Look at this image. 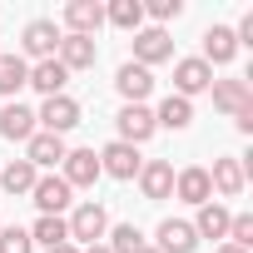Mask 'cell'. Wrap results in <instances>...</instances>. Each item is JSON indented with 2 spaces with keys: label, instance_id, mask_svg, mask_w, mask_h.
I'll return each mask as SVG.
<instances>
[{
  "label": "cell",
  "instance_id": "obj_1",
  "mask_svg": "<svg viewBox=\"0 0 253 253\" xmlns=\"http://www.w3.org/2000/svg\"><path fill=\"white\" fill-rule=\"evenodd\" d=\"M65 228H70V243L80 248H89V243H99L104 233H109V213H104V204H80L70 218H65Z\"/></svg>",
  "mask_w": 253,
  "mask_h": 253
},
{
  "label": "cell",
  "instance_id": "obj_2",
  "mask_svg": "<svg viewBox=\"0 0 253 253\" xmlns=\"http://www.w3.org/2000/svg\"><path fill=\"white\" fill-rule=\"evenodd\" d=\"M114 124H119V144H134V149H139L144 139H154V129H159L149 104H124V109L114 114Z\"/></svg>",
  "mask_w": 253,
  "mask_h": 253
},
{
  "label": "cell",
  "instance_id": "obj_3",
  "mask_svg": "<svg viewBox=\"0 0 253 253\" xmlns=\"http://www.w3.org/2000/svg\"><path fill=\"white\" fill-rule=\"evenodd\" d=\"M164 60H174V40H169V30H164V25L134 30V65L154 70V65H164Z\"/></svg>",
  "mask_w": 253,
  "mask_h": 253
},
{
  "label": "cell",
  "instance_id": "obj_4",
  "mask_svg": "<svg viewBox=\"0 0 253 253\" xmlns=\"http://www.w3.org/2000/svg\"><path fill=\"white\" fill-rule=\"evenodd\" d=\"M35 124H45V134H60V139H65L75 124H80V104H75L70 94H55V99H45V104H40Z\"/></svg>",
  "mask_w": 253,
  "mask_h": 253
},
{
  "label": "cell",
  "instance_id": "obj_5",
  "mask_svg": "<svg viewBox=\"0 0 253 253\" xmlns=\"http://www.w3.org/2000/svg\"><path fill=\"white\" fill-rule=\"evenodd\" d=\"M70 194H75V189H70V184H65L60 174H45V179H35V189H30L35 209H40V213H50V218H60V213H65V209L75 204Z\"/></svg>",
  "mask_w": 253,
  "mask_h": 253
},
{
  "label": "cell",
  "instance_id": "obj_6",
  "mask_svg": "<svg viewBox=\"0 0 253 253\" xmlns=\"http://www.w3.org/2000/svg\"><path fill=\"white\" fill-rule=\"evenodd\" d=\"M139 164H144V159H139L134 144H119V139H114V144L99 149V174H109V179H139Z\"/></svg>",
  "mask_w": 253,
  "mask_h": 253
},
{
  "label": "cell",
  "instance_id": "obj_7",
  "mask_svg": "<svg viewBox=\"0 0 253 253\" xmlns=\"http://www.w3.org/2000/svg\"><path fill=\"white\" fill-rule=\"evenodd\" d=\"M209 84H213V70H209L199 55H189V60L174 65V94H179V99H194V94H204Z\"/></svg>",
  "mask_w": 253,
  "mask_h": 253
},
{
  "label": "cell",
  "instance_id": "obj_8",
  "mask_svg": "<svg viewBox=\"0 0 253 253\" xmlns=\"http://www.w3.org/2000/svg\"><path fill=\"white\" fill-rule=\"evenodd\" d=\"M209 89H213V104H218L228 119H238V114L253 109V84H248V80H213Z\"/></svg>",
  "mask_w": 253,
  "mask_h": 253
},
{
  "label": "cell",
  "instance_id": "obj_9",
  "mask_svg": "<svg viewBox=\"0 0 253 253\" xmlns=\"http://www.w3.org/2000/svg\"><path fill=\"white\" fill-rule=\"evenodd\" d=\"M114 89L124 94V104H144L149 94H154V70H144V65H119V75H114Z\"/></svg>",
  "mask_w": 253,
  "mask_h": 253
},
{
  "label": "cell",
  "instance_id": "obj_10",
  "mask_svg": "<svg viewBox=\"0 0 253 253\" xmlns=\"http://www.w3.org/2000/svg\"><path fill=\"white\" fill-rule=\"evenodd\" d=\"M55 60L75 75V70H94V60H99V45L89 40V35H60V50H55Z\"/></svg>",
  "mask_w": 253,
  "mask_h": 253
},
{
  "label": "cell",
  "instance_id": "obj_11",
  "mask_svg": "<svg viewBox=\"0 0 253 253\" xmlns=\"http://www.w3.org/2000/svg\"><path fill=\"white\" fill-rule=\"evenodd\" d=\"M20 45H25V55H35V60H55V50H60V25H55V20H30L25 35H20Z\"/></svg>",
  "mask_w": 253,
  "mask_h": 253
},
{
  "label": "cell",
  "instance_id": "obj_12",
  "mask_svg": "<svg viewBox=\"0 0 253 253\" xmlns=\"http://www.w3.org/2000/svg\"><path fill=\"white\" fill-rule=\"evenodd\" d=\"M65 139L60 134H45V129H35L30 139H25V159L35 164V169H55V164H65Z\"/></svg>",
  "mask_w": 253,
  "mask_h": 253
},
{
  "label": "cell",
  "instance_id": "obj_13",
  "mask_svg": "<svg viewBox=\"0 0 253 253\" xmlns=\"http://www.w3.org/2000/svg\"><path fill=\"white\" fill-rule=\"evenodd\" d=\"M60 169H65L60 179H65L70 189H89V184L99 179V154H94V149H70Z\"/></svg>",
  "mask_w": 253,
  "mask_h": 253
},
{
  "label": "cell",
  "instance_id": "obj_14",
  "mask_svg": "<svg viewBox=\"0 0 253 253\" xmlns=\"http://www.w3.org/2000/svg\"><path fill=\"white\" fill-rule=\"evenodd\" d=\"M99 25H104V5H99V0H70V5H65V30L70 35H89L94 40Z\"/></svg>",
  "mask_w": 253,
  "mask_h": 253
},
{
  "label": "cell",
  "instance_id": "obj_15",
  "mask_svg": "<svg viewBox=\"0 0 253 253\" xmlns=\"http://www.w3.org/2000/svg\"><path fill=\"white\" fill-rule=\"evenodd\" d=\"M139 189H144V199H169L174 194V164L169 159H144L139 164Z\"/></svg>",
  "mask_w": 253,
  "mask_h": 253
},
{
  "label": "cell",
  "instance_id": "obj_16",
  "mask_svg": "<svg viewBox=\"0 0 253 253\" xmlns=\"http://www.w3.org/2000/svg\"><path fill=\"white\" fill-rule=\"evenodd\" d=\"M174 194L184 199V204H209L213 199V184H209V169H199V164H189V169H179L174 174Z\"/></svg>",
  "mask_w": 253,
  "mask_h": 253
},
{
  "label": "cell",
  "instance_id": "obj_17",
  "mask_svg": "<svg viewBox=\"0 0 253 253\" xmlns=\"http://www.w3.org/2000/svg\"><path fill=\"white\" fill-rule=\"evenodd\" d=\"M154 248H159V253H194V248H199V233H194V223H184V218H164Z\"/></svg>",
  "mask_w": 253,
  "mask_h": 253
},
{
  "label": "cell",
  "instance_id": "obj_18",
  "mask_svg": "<svg viewBox=\"0 0 253 253\" xmlns=\"http://www.w3.org/2000/svg\"><path fill=\"white\" fill-rule=\"evenodd\" d=\"M0 134H5L10 144H25L35 134V109H25L20 99H10L5 109H0Z\"/></svg>",
  "mask_w": 253,
  "mask_h": 253
},
{
  "label": "cell",
  "instance_id": "obj_19",
  "mask_svg": "<svg viewBox=\"0 0 253 253\" xmlns=\"http://www.w3.org/2000/svg\"><path fill=\"white\" fill-rule=\"evenodd\" d=\"M65 84H70V70H65L60 60H35V65H30V89H40L45 99L65 94Z\"/></svg>",
  "mask_w": 253,
  "mask_h": 253
},
{
  "label": "cell",
  "instance_id": "obj_20",
  "mask_svg": "<svg viewBox=\"0 0 253 253\" xmlns=\"http://www.w3.org/2000/svg\"><path fill=\"white\" fill-rule=\"evenodd\" d=\"M233 55H238V40H233V30H228V25H209V35H204V55H199V60L213 70V65H228Z\"/></svg>",
  "mask_w": 253,
  "mask_h": 253
},
{
  "label": "cell",
  "instance_id": "obj_21",
  "mask_svg": "<svg viewBox=\"0 0 253 253\" xmlns=\"http://www.w3.org/2000/svg\"><path fill=\"white\" fill-rule=\"evenodd\" d=\"M209 184H213L223 199H238V194H243V184H248V174H243V159H213V169H209Z\"/></svg>",
  "mask_w": 253,
  "mask_h": 253
},
{
  "label": "cell",
  "instance_id": "obj_22",
  "mask_svg": "<svg viewBox=\"0 0 253 253\" xmlns=\"http://www.w3.org/2000/svg\"><path fill=\"white\" fill-rule=\"evenodd\" d=\"M104 25H114V30H144V0H109L104 5Z\"/></svg>",
  "mask_w": 253,
  "mask_h": 253
},
{
  "label": "cell",
  "instance_id": "obj_23",
  "mask_svg": "<svg viewBox=\"0 0 253 253\" xmlns=\"http://www.w3.org/2000/svg\"><path fill=\"white\" fill-rule=\"evenodd\" d=\"M35 179H40V169H35L30 159H10L5 169H0V189H5L10 199H15V194H30Z\"/></svg>",
  "mask_w": 253,
  "mask_h": 253
},
{
  "label": "cell",
  "instance_id": "obj_24",
  "mask_svg": "<svg viewBox=\"0 0 253 253\" xmlns=\"http://www.w3.org/2000/svg\"><path fill=\"white\" fill-rule=\"evenodd\" d=\"M228 218H233V213H228L218 199H209V204H199L194 233H199V238H223V233H228Z\"/></svg>",
  "mask_w": 253,
  "mask_h": 253
},
{
  "label": "cell",
  "instance_id": "obj_25",
  "mask_svg": "<svg viewBox=\"0 0 253 253\" xmlns=\"http://www.w3.org/2000/svg\"><path fill=\"white\" fill-rule=\"evenodd\" d=\"M25 84H30V65H25L20 55H0V94L15 99Z\"/></svg>",
  "mask_w": 253,
  "mask_h": 253
},
{
  "label": "cell",
  "instance_id": "obj_26",
  "mask_svg": "<svg viewBox=\"0 0 253 253\" xmlns=\"http://www.w3.org/2000/svg\"><path fill=\"white\" fill-rule=\"evenodd\" d=\"M154 124H164V129H189V124H194V104L179 99V94H169V99L154 109Z\"/></svg>",
  "mask_w": 253,
  "mask_h": 253
},
{
  "label": "cell",
  "instance_id": "obj_27",
  "mask_svg": "<svg viewBox=\"0 0 253 253\" xmlns=\"http://www.w3.org/2000/svg\"><path fill=\"white\" fill-rule=\"evenodd\" d=\"M30 233V243H45V248H60V243H70V228H65V218H50V213H40L35 218V228H25Z\"/></svg>",
  "mask_w": 253,
  "mask_h": 253
},
{
  "label": "cell",
  "instance_id": "obj_28",
  "mask_svg": "<svg viewBox=\"0 0 253 253\" xmlns=\"http://www.w3.org/2000/svg\"><path fill=\"white\" fill-rule=\"evenodd\" d=\"M104 238H109V243H104L109 253H139V248H144V233H139L134 223H114Z\"/></svg>",
  "mask_w": 253,
  "mask_h": 253
},
{
  "label": "cell",
  "instance_id": "obj_29",
  "mask_svg": "<svg viewBox=\"0 0 253 253\" xmlns=\"http://www.w3.org/2000/svg\"><path fill=\"white\" fill-rule=\"evenodd\" d=\"M223 243H233V248H253V213H233L228 218V233H223Z\"/></svg>",
  "mask_w": 253,
  "mask_h": 253
},
{
  "label": "cell",
  "instance_id": "obj_30",
  "mask_svg": "<svg viewBox=\"0 0 253 253\" xmlns=\"http://www.w3.org/2000/svg\"><path fill=\"white\" fill-rule=\"evenodd\" d=\"M0 253H35L25 228H0Z\"/></svg>",
  "mask_w": 253,
  "mask_h": 253
},
{
  "label": "cell",
  "instance_id": "obj_31",
  "mask_svg": "<svg viewBox=\"0 0 253 253\" xmlns=\"http://www.w3.org/2000/svg\"><path fill=\"white\" fill-rule=\"evenodd\" d=\"M144 15H154L159 25H164V20H179V15H184V0H149Z\"/></svg>",
  "mask_w": 253,
  "mask_h": 253
},
{
  "label": "cell",
  "instance_id": "obj_32",
  "mask_svg": "<svg viewBox=\"0 0 253 253\" xmlns=\"http://www.w3.org/2000/svg\"><path fill=\"white\" fill-rule=\"evenodd\" d=\"M45 253H80L75 243H60V248H45Z\"/></svg>",
  "mask_w": 253,
  "mask_h": 253
},
{
  "label": "cell",
  "instance_id": "obj_33",
  "mask_svg": "<svg viewBox=\"0 0 253 253\" xmlns=\"http://www.w3.org/2000/svg\"><path fill=\"white\" fill-rule=\"evenodd\" d=\"M213 253H243V248H233V243H218V248H213Z\"/></svg>",
  "mask_w": 253,
  "mask_h": 253
},
{
  "label": "cell",
  "instance_id": "obj_34",
  "mask_svg": "<svg viewBox=\"0 0 253 253\" xmlns=\"http://www.w3.org/2000/svg\"><path fill=\"white\" fill-rule=\"evenodd\" d=\"M80 253H109V248H104V243H89V248H80Z\"/></svg>",
  "mask_w": 253,
  "mask_h": 253
},
{
  "label": "cell",
  "instance_id": "obj_35",
  "mask_svg": "<svg viewBox=\"0 0 253 253\" xmlns=\"http://www.w3.org/2000/svg\"><path fill=\"white\" fill-rule=\"evenodd\" d=\"M139 253H159V248H154V243H144V248H139Z\"/></svg>",
  "mask_w": 253,
  "mask_h": 253
},
{
  "label": "cell",
  "instance_id": "obj_36",
  "mask_svg": "<svg viewBox=\"0 0 253 253\" xmlns=\"http://www.w3.org/2000/svg\"><path fill=\"white\" fill-rule=\"evenodd\" d=\"M0 55H5V50H0Z\"/></svg>",
  "mask_w": 253,
  "mask_h": 253
}]
</instances>
